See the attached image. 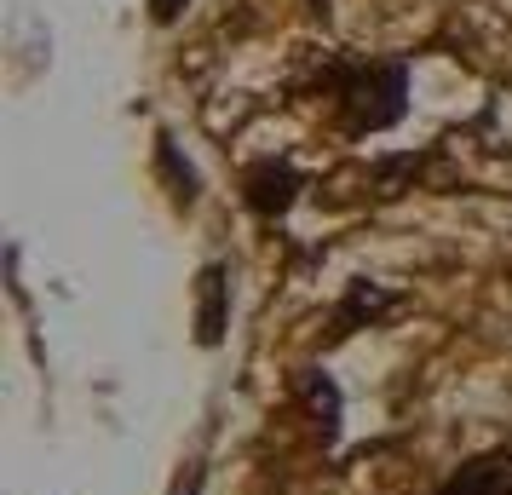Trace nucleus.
Segmentation results:
<instances>
[{
  "mask_svg": "<svg viewBox=\"0 0 512 495\" xmlns=\"http://www.w3.org/2000/svg\"><path fill=\"white\" fill-rule=\"evenodd\" d=\"M179 6H185V0H156V24H173V18H179Z\"/></svg>",
  "mask_w": 512,
  "mask_h": 495,
  "instance_id": "obj_8",
  "label": "nucleus"
},
{
  "mask_svg": "<svg viewBox=\"0 0 512 495\" xmlns=\"http://www.w3.org/2000/svg\"><path fill=\"white\" fill-rule=\"evenodd\" d=\"M328 98L340 110V127L369 139L403 121L409 110V70L392 58H363V64H334L328 70Z\"/></svg>",
  "mask_w": 512,
  "mask_h": 495,
  "instance_id": "obj_1",
  "label": "nucleus"
},
{
  "mask_svg": "<svg viewBox=\"0 0 512 495\" xmlns=\"http://www.w3.org/2000/svg\"><path fill=\"white\" fill-rule=\"evenodd\" d=\"M438 495H512V449H489L472 455L438 484Z\"/></svg>",
  "mask_w": 512,
  "mask_h": 495,
  "instance_id": "obj_3",
  "label": "nucleus"
},
{
  "mask_svg": "<svg viewBox=\"0 0 512 495\" xmlns=\"http://www.w3.org/2000/svg\"><path fill=\"white\" fill-rule=\"evenodd\" d=\"M156 156H162L167 179H173V202H179V208H190V202H196V173H190V162H179L173 139H156Z\"/></svg>",
  "mask_w": 512,
  "mask_h": 495,
  "instance_id": "obj_7",
  "label": "nucleus"
},
{
  "mask_svg": "<svg viewBox=\"0 0 512 495\" xmlns=\"http://www.w3.org/2000/svg\"><path fill=\"white\" fill-rule=\"evenodd\" d=\"M196 340L219 346L225 340V265L202 271V306H196Z\"/></svg>",
  "mask_w": 512,
  "mask_h": 495,
  "instance_id": "obj_5",
  "label": "nucleus"
},
{
  "mask_svg": "<svg viewBox=\"0 0 512 495\" xmlns=\"http://www.w3.org/2000/svg\"><path fill=\"white\" fill-rule=\"evenodd\" d=\"M305 190V179L288 162H254L248 179H242V202L259 213V219H282L294 208V196Z\"/></svg>",
  "mask_w": 512,
  "mask_h": 495,
  "instance_id": "obj_2",
  "label": "nucleus"
},
{
  "mask_svg": "<svg viewBox=\"0 0 512 495\" xmlns=\"http://www.w3.org/2000/svg\"><path fill=\"white\" fill-rule=\"evenodd\" d=\"M300 392L311 398V415H317V426H323V438H334V426H340V392H334L323 375H305Z\"/></svg>",
  "mask_w": 512,
  "mask_h": 495,
  "instance_id": "obj_6",
  "label": "nucleus"
},
{
  "mask_svg": "<svg viewBox=\"0 0 512 495\" xmlns=\"http://www.w3.org/2000/svg\"><path fill=\"white\" fill-rule=\"evenodd\" d=\"M386 311H397V294H386L380 283H351L346 300H340V311H334V329H328V340H346V334L369 329V323H380Z\"/></svg>",
  "mask_w": 512,
  "mask_h": 495,
  "instance_id": "obj_4",
  "label": "nucleus"
}]
</instances>
